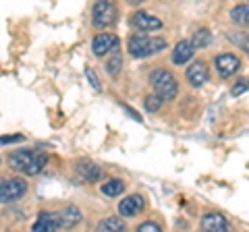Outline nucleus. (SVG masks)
<instances>
[{"label":"nucleus","mask_w":249,"mask_h":232,"mask_svg":"<svg viewBox=\"0 0 249 232\" xmlns=\"http://www.w3.org/2000/svg\"><path fill=\"white\" fill-rule=\"evenodd\" d=\"M46 162H48V156L40 149H17L9 156V166L15 168L17 172L29 174V176L42 172Z\"/></svg>","instance_id":"f257e3e1"},{"label":"nucleus","mask_w":249,"mask_h":232,"mask_svg":"<svg viewBox=\"0 0 249 232\" xmlns=\"http://www.w3.org/2000/svg\"><path fill=\"white\" fill-rule=\"evenodd\" d=\"M129 54L133 58H147L152 54H158L166 48V40L164 37H152L145 33H135L129 37Z\"/></svg>","instance_id":"f03ea898"},{"label":"nucleus","mask_w":249,"mask_h":232,"mask_svg":"<svg viewBox=\"0 0 249 232\" xmlns=\"http://www.w3.org/2000/svg\"><path fill=\"white\" fill-rule=\"evenodd\" d=\"M150 85L162 99H175L177 98V91H178L177 79H175L173 73L164 71V68H156V71L150 73Z\"/></svg>","instance_id":"7ed1b4c3"},{"label":"nucleus","mask_w":249,"mask_h":232,"mask_svg":"<svg viewBox=\"0 0 249 232\" xmlns=\"http://www.w3.org/2000/svg\"><path fill=\"white\" fill-rule=\"evenodd\" d=\"M116 17H119V9H116L114 0H96L93 11H91L93 25L100 27V29L110 27V25H114Z\"/></svg>","instance_id":"20e7f679"},{"label":"nucleus","mask_w":249,"mask_h":232,"mask_svg":"<svg viewBox=\"0 0 249 232\" xmlns=\"http://www.w3.org/2000/svg\"><path fill=\"white\" fill-rule=\"evenodd\" d=\"M25 193H27V181L25 179L13 176V179H2L0 181V199L6 201V203L19 201Z\"/></svg>","instance_id":"39448f33"},{"label":"nucleus","mask_w":249,"mask_h":232,"mask_svg":"<svg viewBox=\"0 0 249 232\" xmlns=\"http://www.w3.org/2000/svg\"><path fill=\"white\" fill-rule=\"evenodd\" d=\"M214 65H216V71L220 77H231V75H235L239 68H241V60L235 56V54H229V52H224V54H218L216 60H214Z\"/></svg>","instance_id":"423d86ee"},{"label":"nucleus","mask_w":249,"mask_h":232,"mask_svg":"<svg viewBox=\"0 0 249 232\" xmlns=\"http://www.w3.org/2000/svg\"><path fill=\"white\" fill-rule=\"evenodd\" d=\"M116 48H119V37L114 33H100L93 37L91 50L96 56H106L108 52H116Z\"/></svg>","instance_id":"0eeeda50"},{"label":"nucleus","mask_w":249,"mask_h":232,"mask_svg":"<svg viewBox=\"0 0 249 232\" xmlns=\"http://www.w3.org/2000/svg\"><path fill=\"white\" fill-rule=\"evenodd\" d=\"M131 25L139 29V32H156V29H162V21L145 11H137L131 17Z\"/></svg>","instance_id":"6e6552de"},{"label":"nucleus","mask_w":249,"mask_h":232,"mask_svg":"<svg viewBox=\"0 0 249 232\" xmlns=\"http://www.w3.org/2000/svg\"><path fill=\"white\" fill-rule=\"evenodd\" d=\"M187 81H189V85H193V87H201L206 81H210V71H208V65L204 63V60H196L189 68H187Z\"/></svg>","instance_id":"1a4fd4ad"},{"label":"nucleus","mask_w":249,"mask_h":232,"mask_svg":"<svg viewBox=\"0 0 249 232\" xmlns=\"http://www.w3.org/2000/svg\"><path fill=\"white\" fill-rule=\"evenodd\" d=\"M142 210H143V197L142 195L124 197L119 203V212H121L123 218H135L137 214H142Z\"/></svg>","instance_id":"9d476101"},{"label":"nucleus","mask_w":249,"mask_h":232,"mask_svg":"<svg viewBox=\"0 0 249 232\" xmlns=\"http://www.w3.org/2000/svg\"><path fill=\"white\" fill-rule=\"evenodd\" d=\"M58 228H60L58 215L52 214V212H42L34 224V232H54Z\"/></svg>","instance_id":"9b49d317"},{"label":"nucleus","mask_w":249,"mask_h":232,"mask_svg":"<svg viewBox=\"0 0 249 232\" xmlns=\"http://www.w3.org/2000/svg\"><path fill=\"white\" fill-rule=\"evenodd\" d=\"M201 228L210 232H224L229 230V220L222 214H206L201 218Z\"/></svg>","instance_id":"f8f14e48"},{"label":"nucleus","mask_w":249,"mask_h":232,"mask_svg":"<svg viewBox=\"0 0 249 232\" xmlns=\"http://www.w3.org/2000/svg\"><path fill=\"white\" fill-rule=\"evenodd\" d=\"M193 52H196V48H193L191 40H181L173 50V63L175 65H187L191 60Z\"/></svg>","instance_id":"ddd939ff"},{"label":"nucleus","mask_w":249,"mask_h":232,"mask_svg":"<svg viewBox=\"0 0 249 232\" xmlns=\"http://www.w3.org/2000/svg\"><path fill=\"white\" fill-rule=\"evenodd\" d=\"M58 222H60V228H73L81 222V212L77 210L75 205H69L65 210H60L58 214Z\"/></svg>","instance_id":"4468645a"},{"label":"nucleus","mask_w":249,"mask_h":232,"mask_svg":"<svg viewBox=\"0 0 249 232\" xmlns=\"http://www.w3.org/2000/svg\"><path fill=\"white\" fill-rule=\"evenodd\" d=\"M77 172H79V176L85 182H96L102 179V168L98 164H93V162H81V164L77 166Z\"/></svg>","instance_id":"2eb2a0df"},{"label":"nucleus","mask_w":249,"mask_h":232,"mask_svg":"<svg viewBox=\"0 0 249 232\" xmlns=\"http://www.w3.org/2000/svg\"><path fill=\"white\" fill-rule=\"evenodd\" d=\"M98 230L100 232H121L124 230V222L121 218H104V220H100Z\"/></svg>","instance_id":"dca6fc26"},{"label":"nucleus","mask_w":249,"mask_h":232,"mask_svg":"<svg viewBox=\"0 0 249 232\" xmlns=\"http://www.w3.org/2000/svg\"><path fill=\"white\" fill-rule=\"evenodd\" d=\"M231 19L237 23V25H249V4H237L235 9L231 11Z\"/></svg>","instance_id":"f3484780"},{"label":"nucleus","mask_w":249,"mask_h":232,"mask_svg":"<svg viewBox=\"0 0 249 232\" xmlns=\"http://www.w3.org/2000/svg\"><path fill=\"white\" fill-rule=\"evenodd\" d=\"M124 191V182L121 179H112V181H108L104 187H102V193L106 197H119L121 193Z\"/></svg>","instance_id":"a211bd4d"},{"label":"nucleus","mask_w":249,"mask_h":232,"mask_svg":"<svg viewBox=\"0 0 249 232\" xmlns=\"http://www.w3.org/2000/svg\"><path fill=\"white\" fill-rule=\"evenodd\" d=\"M210 42H212V33H210V29H197V32L193 33V37H191L193 48H206Z\"/></svg>","instance_id":"6ab92c4d"},{"label":"nucleus","mask_w":249,"mask_h":232,"mask_svg":"<svg viewBox=\"0 0 249 232\" xmlns=\"http://www.w3.org/2000/svg\"><path fill=\"white\" fill-rule=\"evenodd\" d=\"M229 40L239 46L241 50H243L247 56H249V35L247 33H241V32H229Z\"/></svg>","instance_id":"aec40b11"},{"label":"nucleus","mask_w":249,"mask_h":232,"mask_svg":"<svg viewBox=\"0 0 249 232\" xmlns=\"http://www.w3.org/2000/svg\"><path fill=\"white\" fill-rule=\"evenodd\" d=\"M162 102H164V99H162L158 94L147 96V98H145V110H150V112H158L160 108H162Z\"/></svg>","instance_id":"412c9836"},{"label":"nucleus","mask_w":249,"mask_h":232,"mask_svg":"<svg viewBox=\"0 0 249 232\" xmlns=\"http://www.w3.org/2000/svg\"><path fill=\"white\" fill-rule=\"evenodd\" d=\"M121 63H123V58L116 54V56L112 58V60H108V65H106V71L110 73V75H119V71H121Z\"/></svg>","instance_id":"4be33fe9"},{"label":"nucleus","mask_w":249,"mask_h":232,"mask_svg":"<svg viewBox=\"0 0 249 232\" xmlns=\"http://www.w3.org/2000/svg\"><path fill=\"white\" fill-rule=\"evenodd\" d=\"M247 89H249V81H247V79H241L239 83H235V87L231 89V94L235 96V98H239L241 94H245Z\"/></svg>","instance_id":"5701e85b"},{"label":"nucleus","mask_w":249,"mask_h":232,"mask_svg":"<svg viewBox=\"0 0 249 232\" xmlns=\"http://www.w3.org/2000/svg\"><path fill=\"white\" fill-rule=\"evenodd\" d=\"M85 75H88V81H89V85H91L93 89H96V91L102 89V85H100V81H98V75L93 73L91 68H85Z\"/></svg>","instance_id":"b1692460"},{"label":"nucleus","mask_w":249,"mask_h":232,"mask_svg":"<svg viewBox=\"0 0 249 232\" xmlns=\"http://www.w3.org/2000/svg\"><path fill=\"white\" fill-rule=\"evenodd\" d=\"M23 135H6V137H0V145H6V143H21L23 141Z\"/></svg>","instance_id":"393cba45"},{"label":"nucleus","mask_w":249,"mask_h":232,"mask_svg":"<svg viewBox=\"0 0 249 232\" xmlns=\"http://www.w3.org/2000/svg\"><path fill=\"white\" fill-rule=\"evenodd\" d=\"M137 230H142V232H158L160 230V226L158 224H154V222H145V224H142Z\"/></svg>","instance_id":"a878e982"},{"label":"nucleus","mask_w":249,"mask_h":232,"mask_svg":"<svg viewBox=\"0 0 249 232\" xmlns=\"http://www.w3.org/2000/svg\"><path fill=\"white\" fill-rule=\"evenodd\" d=\"M129 4H133V6H137V4H143V2H147V0H127Z\"/></svg>","instance_id":"bb28decb"},{"label":"nucleus","mask_w":249,"mask_h":232,"mask_svg":"<svg viewBox=\"0 0 249 232\" xmlns=\"http://www.w3.org/2000/svg\"><path fill=\"white\" fill-rule=\"evenodd\" d=\"M0 201H2V199H0Z\"/></svg>","instance_id":"cd10ccee"}]
</instances>
